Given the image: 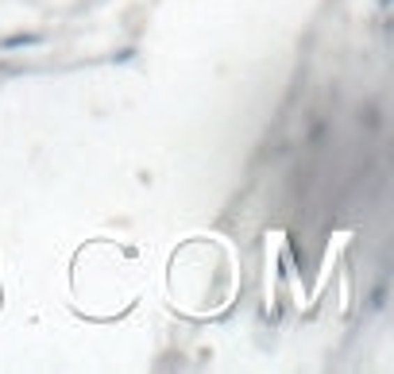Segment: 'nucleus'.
<instances>
[{
    "label": "nucleus",
    "instance_id": "3",
    "mask_svg": "<svg viewBox=\"0 0 394 374\" xmlns=\"http://www.w3.org/2000/svg\"><path fill=\"white\" fill-rule=\"evenodd\" d=\"M135 54H139L135 47H124V50H116V54H112V62H116V66H128V62H135Z\"/></svg>",
    "mask_w": 394,
    "mask_h": 374
},
{
    "label": "nucleus",
    "instance_id": "1",
    "mask_svg": "<svg viewBox=\"0 0 394 374\" xmlns=\"http://www.w3.org/2000/svg\"><path fill=\"white\" fill-rule=\"evenodd\" d=\"M47 35L43 31H12L0 39V54H16V50H31V47H43Z\"/></svg>",
    "mask_w": 394,
    "mask_h": 374
},
{
    "label": "nucleus",
    "instance_id": "2",
    "mask_svg": "<svg viewBox=\"0 0 394 374\" xmlns=\"http://www.w3.org/2000/svg\"><path fill=\"white\" fill-rule=\"evenodd\" d=\"M386 301H391V282H386V278H379V282L371 286V293H368V309H371V313H383Z\"/></svg>",
    "mask_w": 394,
    "mask_h": 374
},
{
    "label": "nucleus",
    "instance_id": "4",
    "mask_svg": "<svg viewBox=\"0 0 394 374\" xmlns=\"http://www.w3.org/2000/svg\"><path fill=\"white\" fill-rule=\"evenodd\" d=\"M321 139H325V124L317 120V124L310 127V143H321Z\"/></svg>",
    "mask_w": 394,
    "mask_h": 374
}]
</instances>
